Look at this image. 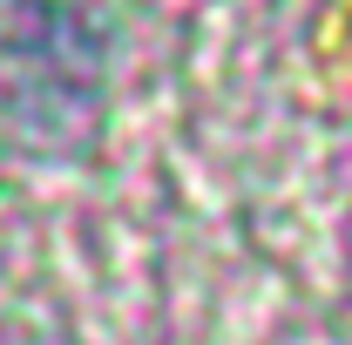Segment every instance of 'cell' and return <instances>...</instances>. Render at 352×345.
I'll list each match as a JSON object with an SVG mask.
<instances>
[{"label": "cell", "instance_id": "cell-1", "mask_svg": "<svg viewBox=\"0 0 352 345\" xmlns=\"http://www.w3.org/2000/svg\"><path fill=\"white\" fill-rule=\"evenodd\" d=\"M102 115V27L75 0L0 7V122L41 149L82 142Z\"/></svg>", "mask_w": 352, "mask_h": 345}]
</instances>
